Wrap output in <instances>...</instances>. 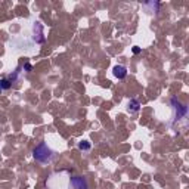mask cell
<instances>
[{"instance_id":"6da1fadb","label":"cell","mask_w":189,"mask_h":189,"mask_svg":"<svg viewBox=\"0 0 189 189\" xmlns=\"http://www.w3.org/2000/svg\"><path fill=\"white\" fill-rule=\"evenodd\" d=\"M33 157H34V160L40 161V163H49V161L52 160V157H53V152L49 149L44 143H40L37 148H34Z\"/></svg>"},{"instance_id":"7a4b0ae2","label":"cell","mask_w":189,"mask_h":189,"mask_svg":"<svg viewBox=\"0 0 189 189\" xmlns=\"http://www.w3.org/2000/svg\"><path fill=\"white\" fill-rule=\"evenodd\" d=\"M67 189H89L87 182L80 176H68Z\"/></svg>"},{"instance_id":"3957f363","label":"cell","mask_w":189,"mask_h":189,"mask_svg":"<svg viewBox=\"0 0 189 189\" xmlns=\"http://www.w3.org/2000/svg\"><path fill=\"white\" fill-rule=\"evenodd\" d=\"M126 74H127L126 68L121 67V65H117V67L114 68V75H115V77L123 78V77H126Z\"/></svg>"},{"instance_id":"277c9868","label":"cell","mask_w":189,"mask_h":189,"mask_svg":"<svg viewBox=\"0 0 189 189\" xmlns=\"http://www.w3.org/2000/svg\"><path fill=\"white\" fill-rule=\"evenodd\" d=\"M131 107V111H137L139 109V103L136 101H131V102H129V108Z\"/></svg>"},{"instance_id":"5b68a950","label":"cell","mask_w":189,"mask_h":189,"mask_svg":"<svg viewBox=\"0 0 189 189\" xmlns=\"http://www.w3.org/2000/svg\"><path fill=\"white\" fill-rule=\"evenodd\" d=\"M2 86H3V89L9 87V83H8V80H3V81H2Z\"/></svg>"}]
</instances>
